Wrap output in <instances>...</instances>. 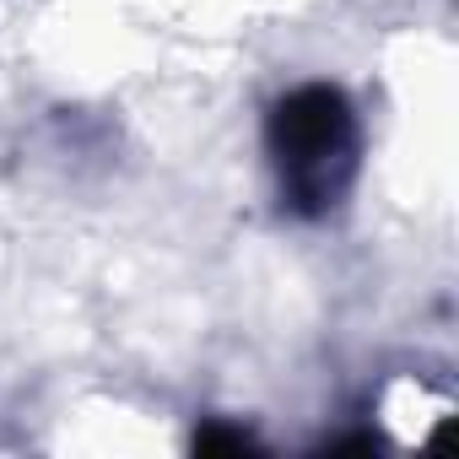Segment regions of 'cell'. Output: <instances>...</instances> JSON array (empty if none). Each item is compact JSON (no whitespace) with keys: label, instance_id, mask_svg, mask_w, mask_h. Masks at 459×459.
<instances>
[{"label":"cell","instance_id":"obj_1","mask_svg":"<svg viewBox=\"0 0 459 459\" xmlns=\"http://www.w3.org/2000/svg\"><path fill=\"white\" fill-rule=\"evenodd\" d=\"M265 152L276 168L281 205L303 221L330 216L346 200L357 178V157H362L351 98L330 82H303L281 92L265 114Z\"/></svg>","mask_w":459,"mask_h":459},{"label":"cell","instance_id":"obj_2","mask_svg":"<svg viewBox=\"0 0 459 459\" xmlns=\"http://www.w3.org/2000/svg\"><path fill=\"white\" fill-rule=\"evenodd\" d=\"M195 448L200 454H238V448H255V437L238 427H205V432H195Z\"/></svg>","mask_w":459,"mask_h":459}]
</instances>
